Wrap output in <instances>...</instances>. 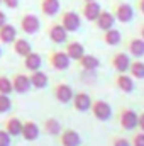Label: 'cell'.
Listing matches in <instances>:
<instances>
[{"label": "cell", "mask_w": 144, "mask_h": 146, "mask_svg": "<svg viewBox=\"0 0 144 146\" xmlns=\"http://www.w3.org/2000/svg\"><path fill=\"white\" fill-rule=\"evenodd\" d=\"M48 36H49V39H51L54 44H65L66 39H68V31H66L59 22H54V24L49 26Z\"/></svg>", "instance_id": "obj_7"}, {"label": "cell", "mask_w": 144, "mask_h": 146, "mask_svg": "<svg viewBox=\"0 0 144 146\" xmlns=\"http://www.w3.org/2000/svg\"><path fill=\"white\" fill-rule=\"evenodd\" d=\"M59 24L68 31V33H76L81 26V15L75 10H66L61 14V21Z\"/></svg>", "instance_id": "obj_2"}, {"label": "cell", "mask_w": 144, "mask_h": 146, "mask_svg": "<svg viewBox=\"0 0 144 146\" xmlns=\"http://www.w3.org/2000/svg\"><path fill=\"white\" fill-rule=\"evenodd\" d=\"M90 110L102 122H105V121H108L112 117V107H110V104L105 102V100H95V102H92V109Z\"/></svg>", "instance_id": "obj_6"}, {"label": "cell", "mask_w": 144, "mask_h": 146, "mask_svg": "<svg viewBox=\"0 0 144 146\" xmlns=\"http://www.w3.org/2000/svg\"><path fill=\"white\" fill-rule=\"evenodd\" d=\"M112 14L115 15V21H119L122 24H129L134 19V7L129 2H117L114 5V12Z\"/></svg>", "instance_id": "obj_1"}, {"label": "cell", "mask_w": 144, "mask_h": 146, "mask_svg": "<svg viewBox=\"0 0 144 146\" xmlns=\"http://www.w3.org/2000/svg\"><path fill=\"white\" fill-rule=\"evenodd\" d=\"M3 24H7V15H5L3 10H0V27H2Z\"/></svg>", "instance_id": "obj_36"}, {"label": "cell", "mask_w": 144, "mask_h": 146, "mask_svg": "<svg viewBox=\"0 0 144 146\" xmlns=\"http://www.w3.org/2000/svg\"><path fill=\"white\" fill-rule=\"evenodd\" d=\"M42 129H44V133H46V134H49V136H59V134H61V131H63V129H61L59 121H58V119H54V117L46 119V121H44Z\"/></svg>", "instance_id": "obj_25"}, {"label": "cell", "mask_w": 144, "mask_h": 146, "mask_svg": "<svg viewBox=\"0 0 144 146\" xmlns=\"http://www.w3.org/2000/svg\"><path fill=\"white\" fill-rule=\"evenodd\" d=\"M10 107H12V100H10V97L5 95V94H0V114L9 112Z\"/></svg>", "instance_id": "obj_30"}, {"label": "cell", "mask_w": 144, "mask_h": 146, "mask_svg": "<svg viewBox=\"0 0 144 146\" xmlns=\"http://www.w3.org/2000/svg\"><path fill=\"white\" fill-rule=\"evenodd\" d=\"M66 54L71 58V60H80L83 54H85V46L81 44V42H78V41H70L68 44H66Z\"/></svg>", "instance_id": "obj_21"}, {"label": "cell", "mask_w": 144, "mask_h": 146, "mask_svg": "<svg viewBox=\"0 0 144 146\" xmlns=\"http://www.w3.org/2000/svg\"><path fill=\"white\" fill-rule=\"evenodd\" d=\"M83 2H93V0H83Z\"/></svg>", "instance_id": "obj_40"}, {"label": "cell", "mask_w": 144, "mask_h": 146, "mask_svg": "<svg viewBox=\"0 0 144 146\" xmlns=\"http://www.w3.org/2000/svg\"><path fill=\"white\" fill-rule=\"evenodd\" d=\"M139 37H143L144 39V22L139 26Z\"/></svg>", "instance_id": "obj_38"}, {"label": "cell", "mask_w": 144, "mask_h": 146, "mask_svg": "<svg viewBox=\"0 0 144 146\" xmlns=\"http://www.w3.org/2000/svg\"><path fill=\"white\" fill-rule=\"evenodd\" d=\"M136 7H137V10H139V12H141V14L144 15V0H137Z\"/></svg>", "instance_id": "obj_37"}, {"label": "cell", "mask_w": 144, "mask_h": 146, "mask_svg": "<svg viewBox=\"0 0 144 146\" xmlns=\"http://www.w3.org/2000/svg\"><path fill=\"white\" fill-rule=\"evenodd\" d=\"M0 58H2V48H0Z\"/></svg>", "instance_id": "obj_39"}, {"label": "cell", "mask_w": 144, "mask_h": 146, "mask_svg": "<svg viewBox=\"0 0 144 146\" xmlns=\"http://www.w3.org/2000/svg\"><path fill=\"white\" fill-rule=\"evenodd\" d=\"M49 65L58 72H65L71 66V58L66 54V51H53L49 54Z\"/></svg>", "instance_id": "obj_3"}, {"label": "cell", "mask_w": 144, "mask_h": 146, "mask_svg": "<svg viewBox=\"0 0 144 146\" xmlns=\"http://www.w3.org/2000/svg\"><path fill=\"white\" fill-rule=\"evenodd\" d=\"M15 39H17V29H15V26H12V24L7 22V24H3L0 27V42L10 44Z\"/></svg>", "instance_id": "obj_19"}, {"label": "cell", "mask_w": 144, "mask_h": 146, "mask_svg": "<svg viewBox=\"0 0 144 146\" xmlns=\"http://www.w3.org/2000/svg\"><path fill=\"white\" fill-rule=\"evenodd\" d=\"M31 85L34 87V88H44L46 85H48V75L44 72H41V70H37V72H32L31 73Z\"/></svg>", "instance_id": "obj_26"}, {"label": "cell", "mask_w": 144, "mask_h": 146, "mask_svg": "<svg viewBox=\"0 0 144 146\" xmlns=\"http://www.w3.org/2000/svg\"><path fill=\"white\" fill-rule=\"evenodd\" d=\"M10 143H12V136L5 129H0V146H10Z\"/></svg>", "instance_id": "obj_31"}, {"label": "cell", "mask_w": 144, "mask_h": 146, "mask_svg": "<svg viewBox=\"0 0 144 146\" xmlns=\"http://www.w3.org/2000/svg\"><path fill=\"white\" fill-rule=\"evenodd\" d=\"M41 12L46 17H54L61 10V2L59 0H41Z\"/></svg>", "instance_id": "obj_16"}, {"label": "cell", "mask_w": 144, "mask_h": 146, "mask_svg": "<svg viewBox=\"0 0 144 146\" xmlns=\"http://www.w3.org/2000/svg\"><path fill=\"white\" fill-rule=\"evenodd\" d=\"M127 51H129V54H132L136 60L143 58L144 56V39L143 37H132V39H129V42H127Z\"/></svg>", "instance_id": "obj_18"}, {"label": "cell", "mask_w": 144, "mask_h": 146, "mask_svg": "<svg viewBox=\"0 0 144 146\" xmlns=\"http://www.w3.org/2000/svg\"><path fill=\"white\" fill-rule=\"evenodd\" d=\"M59 143H61V146H80L81 145V136L75 129H65L59 134Z\"/></svg>", "instance_id": "obj_13"}, {"label": "cell", "mask_w": 144, "mask_h": 146, "mask_svg": "<svg viewBox=\"0 0 144 146\" xmlns=\"http://www.w3.org/2000/svg\"><path fill=\"white\" fill-rule=\"evenodd\" d=\"M78 63H80V66H81L83 70H88V72H95V70L100 66V60H98L97 56L87 54V53L78 60Z\"/></svg>", "instance_id": "obj_22"}, {"label": "cell", "mask_w": 144, "mask_h": 146, "mask_svg": "<svg viewBox=\"0 0 144 146\" xmlns=\"http://www.w3.org/2000/svg\"><path fill=\"white\" fill-rule=\"evenodd\" d=\"M112 146H132V143H131L127 138H122V136H119V138H114Z\"/></svg>", "instance_id": "obj_33"}, {"label": "cell", "mask_w": 144, "mask_h": 146, "mask_svg": "<svg viewBox=\"0 0 144 146\" xmlns=\"http://www.w3.org/2000/svg\"><path fill=\"white\" fill-rule=\"evenodd\" d=\"M41 65H42V58H41V54H37V53H29L26 58H24V68L26 70H29V72H37V70H41Z\"/></svg>", "instance_id": "obj_20"}, {"label": "cell", "mask_w": 144, "mask_h": 146, "mask_svg": "<svg viewBox=\"0 0 144 146\" xmlns=\"http://www.w3.org/2000/svg\"><path fill=\"white\" fill-rule=\"evenodd\" d=\"M100 12H102V7H100V3H98L97 0H93V2H85L83 7H81V15H83V19L88 21V22H95L97 17L100 15Z\"/></svg>", "instance_id": "obj_8"}, {"label": "cell", "mask_w": 144, "mask_h": 146, "mask_svg": "<svg viewBox=\"0 0 144 146\" xmlns=\"http://www.w3.org/2000/svg\"><path fill=\"white\" fill-rule=\"evenodd\" d=\"M22 121L19 119V117H10L7 122H5V131L10 134V136H20L22 134Z\"/></svg>", "instance_id": "obj_24"}, {"label": "cell", "mask_w": 144, "mask_h": 146, "mask_svg": "<svg viewBox=\"0 0 144 146\" xmlns=\"http://www.w3.org/2000/svg\"><path fill=\"white\" fill-rule=\"evenodd\" d=\"M14 51H15V54H19L20 58H26L29 53H32V46H31V42H29L27 39L17 37V39L14 41Z\"/></svg>", "instance_id": "obj_23"}, {"label": "cell", "mask_w": 144, "mask_h": 146, "mask_svg": "<svg viewBox=\"0 0 144 146\" xmlns=\"http://www.w3.org/2000/svg\"><path fill=\"white\" fill-rule=\"evenodd\" d=\"M115 85H117V88L122 90L124 94H131V92H134V88H136L134 78H132L131 75H127V73H119L117 78H115Z\"/></svg>", "instance_id": "obj_14"}, {"label": "cell", "mask_w": 144, "mask_h": 146, "mask_svg": "<svg viewBox=\"0 0 144 146\" xmlns=\"http://www.w3.org/2000/svg\"><path fill=\"white\" fill-rule=\"evenodd\" d=\"M114 24H115V15H114L112 12H108V10H102L100 15H98L97 21H95V26H97L100 31H104V33L108 31V29H112Z\"/></svg>", "instance_id": "obj_15"}, {"label": "cell", "mask_w": 144, "mask_h": 146, "mask_svg": "<svg viewBox=\"0 0 144 146\" xmlns=\"http://www.w3.org/2000/svg\"><path fill=\"white\" fill-rule=\"evenodd\" d=\"M137 127H139V129H141V131L144 133V110L141 112V114H139V121H137Z\"/></svg>", "instance_id": "obj_35"}, {"label": "cell", "mask_w": 144, "mask_h": 146, "mask_svg": "<svg viewBox=\"0 0 144 146\" xmlns=\"http://www.w3.org/2000/svg\"><path fill=\"white\" fill-rule=\"evenodd\" d=\"M104 41H105V44H108V46H117L122 41V34H120L119 29L112 27V29H108V31L104 33Z\"/></svg>", "instance_id": "obj_27"}, {"label": "cell", "mask_w": 144, "mask_h": 146, "mask_svg": "<svg viewBox=\"0 0 144 146\" xmlns=\"http://www.w3.org/2000/svg\"><path fill=\"white\" fill-rule=\"evenodd\" d=\"M12 92H14L12 80H10L9 76L2 75V76H0V94H5V95H9V94H12Z\"/></svg>", "instance_id": "obj_29"}, {"label": "cell", "mask_w": 144, "mask_h": 146, "mask_svg": "<svg viewBox=\"0 0 144 146\" xmlns=\"http://www.w3.org/2000/svg\"><path fill=\"white\" fill-rule=\"evenodd\" d=\"M71 102H73L75 110H78V112H87V110L92 109V99H90V95L85 94V92H78V94H75Z\"/></svg>", "instance_id": "obj_12"}, {"label": "cell", "mask_w": 144, "mask_h": 146, "mask_svg": "<svg viewBox=\"0 0 144 146\" xmlns=\"http://www.w3.org/2000/svg\"><path fill=\"white\" fill-rule=\"evenodd\" d=\"M12 85H14V92L15 94H27L32 85H31V78L24 73H17L14 78H12Z\"/></svg>", "instance_id": "obj_10"}, {"label": "cell", "mask_w": 144, "mask_h": 146, "mask_svg": "<svg viewBox=\"0 0 144 146\" xmlns=\"http://www.w3.org/2000/svg\"><path fill=\"white\" fill-rule=\"evenodd\" d=\"M73 95H75V92H73V88L68 83H58V85L54 87V99H56L58 102H61V104L71 102Z\"/></svg>", "instance_id": "obj_9"}, {"label": "cell", "mask_w": 144, "mask_h": 146, "mask_svg": "<svg viewBox=\"0 0 144 146\" xmlns=\"http://www.w3.org/2000/svg\"><path fill=\"white\" fill-rule=\"evenodd\" d=\"M129 73H131L132 78L143 80L144 78V61H141V60L132 61V63H131V68H129Z\"/></svg>", "instance_id": "obj_28"}, {"label": "cell", "mask_w": 144, "mask_h": 146, "mask_svg": "<svg viewBox=\"0 0 144 146\" xmlns=\"http://www.w3.org/2000/svg\"><path fill=\"white\" fill-rule=\"evenodd\" d=\"M0 3H2V0H0Z\"/></svg>", "instance_id": "obj_41"}, {"label": "cell", "mask_w": 144, "mask_h": 146, "mask_svg": "<svg viewBox=\"0 0 144 146\" xmlns=\"http://www.w3.org/2000/svg\"><path fill=\"white\" fill-rule=\"evenodd\" d=\"M39 134H41V129H39V126L34 121H27V122L22 124V134L20 136L26 141H36L39 138Z\"/></svg>", "instance_id": "obj_17"}, {"label": "cell", "mask_w": 144, "mask_h": 146, "mask_svg": "<svg viewBox=\"0 0 144 146\" xmlns=\"http://www.w3.org/2000/svg\"><path fill=\"white\" fill-rule=\"evenodd\" d=\"M20 29H22V33H26L29 36L36 34L37 31L41 29L39 17H37L36 14H24L22 19H20Z\"/></svg>", "instance_id": "obj_5"}, {"label": "cell", "mask_w": 144, "mask_h": 146, "mask_svg": "<svg viewBox=\"0 0 144 146\" xmlns=\"http://www.w3.org/2000/svg\"><path fill=\"white\" fill-rule=\"evenodd\" d=\"M137 121H139V114L132 109H122L119 114V122H120V127L126 129V131H132L137 127Z\"/></svg>", "instance_id": "obj_4"}, {"label": "cell", "mask_w": 144, "mask_h": 146, "mask_svg": "<svg viewBox=\"0 0 144 146\" xmlns=\"http://www.w3.org/2000/svg\"><path fill=\"white\" fill-rule=\"evenodd\" d=\"M131 58L127 53H115L112 58V66L115 68L117 73H127L131 68Z\"/></svg>", "instance_id": "obj_11"}, {"label": "cell", "mask_w": 144, "mask_h": 146, "mask_svg": "<svg viewBox=\"0 0 144 146\" xmlns=\"http://www.w3.org/2000/svg\"><path fill=\"white\" fill-rule=\"evenodd\" d=\"M131 143H132V146H144V133H143V131L136 133V134L132 136Z\"/></svg>", "instance_id": "obj_32"}, {"label": "cell", "mask_w": 144, "mask_h": 146, "mask_svg": "<svg viewBox=\"0 0 144 146\" xmlns=\"http://www.w3.org/2000/svg\"><path fill=\"white\" fill-rule=\"evenodd\" d=\"M2 3L7 9H17L19 7V0H2Z\"/></svg>", "instance_id": "obj_34"}]
</instances>
